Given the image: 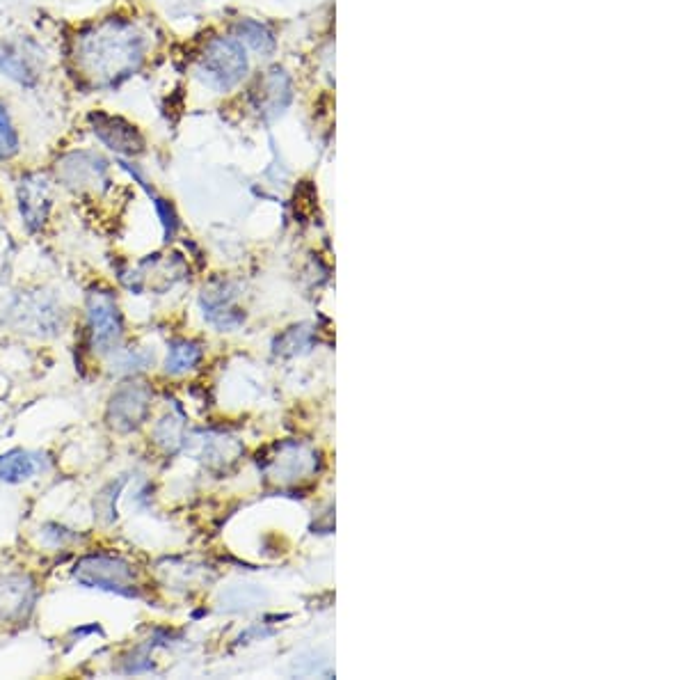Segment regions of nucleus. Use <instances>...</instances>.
<instances>
[{
	"mask_svg": "<svg viewBox=\"0 0 686 680\" xmlns=\"http://www.w3.org/2000/svg\"><path fill=\"white\" fill-rule=\"evenodd\" d=\"M85 124L97 142H101L108 152H113L122 161H131V158H138L147 152L145 133L129 117L94 108L87 113Z\"/></svg>",
	"mask_w": 686,
	"mask_h": 680,
	"instance_id": "obj_5",
	"label": "nucleus"
},
{
	"mask_svg": "<svg viewBox=\"0 0 686 680\" xmlns=\"http://www.w3.org/2000/svg\"><path fill=\"white\" fill-rule=\"evenodd\" d=\"M87 326L94 351L101 355L119 351L124 339V319L113 291L94 289L87 294Z\"/></svg>",
	"mask_w": 686,
	"mask_h": 680,
	"instance_id": "obj_6",
	"label": "nucleus"
},
{
	"mask_svg": "<svg viewBox=\"0 0 686 680\" xmlns=\"http://www.w3.org/2000/svg\"><path fill=\"white\" fill-rule=\"evenodd\" d=\"M53 184V177L44 172H28L19 179V213L30 234L42 232L49 223L53 211Z\"/></svg>",
	"mask_w": 686,
	"mask_h": 680,
	"instance_id": "obj_9",
	"label": "nucleus"
},
{
	"mask_svg": "<svg viewBox=\"0 0 686 680\" xmlns=\"http://www.w3.org/2000/svg\"><path fill=\"white\" fill-rule=\"evenodd\" d=\"M197 74L213 90H231L247 74L245 46L236 37L209 39L197 58Z\"/></svg>",
	"mask_w": 686,
	"mask_h": 680,
	"instance_id": "obj_4",
	"label": "nucleus"
},
{
	"mask_svg": "<svg viewBox=\"0 0 686 680\" xmlns=\"http://www.w3.org/2000/svg\"><path fill=\"white\" fill-rule=\"evenodd\" d=\"M49 71L51 55L35 35L12 33L0 37V76L7 81L35 90L44 83Z\"/></svg>",
	"mask_w": 686,
	"mask_h": 680,
	"instance_id": "obj_2",
	"label": "nucleus"
},
{
	"mask_svg": "<svg viewBox=\"0 0 686 680\" xmlns=\"http://www.w3.org/2000/svg\"><path fill=\"white\" fill-rule=\"evenodd\" d=\"M51 177L74 195H103L110 186V161L97 149H71L55 161Z\"/></svg>",
	"mask_w": 686,
	"mask_h": 680,
	"instance_id": "obj_3",
	"label": "nucleus"
},
{
	"mask_svg": "<svg viewBox=\"0 0 686 680\" xmlns=\"http://www.w3.org/2000/svg\"><path fill=\"white\" fill-rule=\"evenodd\" d=\"M12 314L19 328H26V332H35V335H55L62 328V310L53 298H21Z\"/></svg>",
	"mask_w": 686,
	"mask_h": 680,
	"instance_id": "obj_11",
	"label": "nucleus"
},
{
	"mask_svg": "<svg viewBox=\"0 0 686 680\" xmlns=\"http://www.w3.org/2000/svg\"><path fill=\"white\" fill-rule=\"evenodd\" d=\"M124 488V479H119L117 484H108L106 488L101 490V493L94 497V511H97V516L103 520V523H113L117 518V497H119V490Z\"/></svg>",
	"mask_w": 686,
	"mask_h": 680,
	"instance_id": "obj_15",
	"label": "nucleus"
},
{
	"mask_svg": "<svg viewBox=\"0 0 686 680\" xmlns=\"http://www.w3.org/2000/svg\"><path fill=\"white\" fill-rule=\"evenodd\" d=\"M74 577L78 584L87 589H101L119 596L133 598L135 591V573L129 561L115 555H87L76 564Z\"/></svg>",
	"mask_w": 686,
	"mask_h": 680,
	"instance_id": "obj_7",
	"label": "nucleus"
},
{
	"mask_svg": "<svg viewBox=\"0 0 686 680\" xmlns=\"http://www.w3.org/2000/svg\"><path fill=\"white\" fill-rule=\"evenodd\" d=\"M149 37L126 14H108L83 23L67 42V67L78 88L108 92L147 65Z\"/></svg>",
	"mask_w": 686,
	"mask_h": 680,
	"instance_id": "obj_1",
	"label": "nucleus"
},
{
	"mask_svg": "<svg viewBox=\"0 0 686 680\" xmlns=\"http://www.w3.org/2000/svg\"><path fill=\"white\" fill-rule=\"evenodd\" d=\"M21 152V133L14 113L5 99H0V163L12 161Z\"/></svg>",
	"mask_w": 686,
	"mask_h": 680,
	"instance_id": "obj_13",
	"label": "nucleus"
},
{
	"mask_svg": "<svg viewBox=\"0 0 686 680\" xmlns=\"http://www.w3.org/2000/svg\"><path fill=\"white\" fill-rule=\"evenodd\" d=\"M37 470H39L37 456L21 452V449L0 456V481H7V484H21V481H28Z\"/></svg>",
	"mask_w": 686,
	"mask_h": 680,
	"instance_id": "obj_12",
	"label": "nucleus"
},
{
	"mask_svg": "<svg viewBox=\"0 0 686 680\" xmlns=\"http://www.w3.org/2000/svg\"><path fill=\"white\" fill-rule=\"evenodd\" d=\"M37 603V587L30 575L0 577V619L21 623L26 621Z\"/></svg>",
	"mask_w": 686,
	"mask_h": 680,
	"instance_id": "obj_10",
	"label": "nucleus"
},
{
	"mask_svg": "<svg viewBox=\"0 0 686 680\" xmlns=\"http://www.w3.org/2000/svg\"><path fill=\"white\" fill-rule=\"evenodd\" d=\"M151 410V387L142 381H124L108 401L106 419L117 433H131L145 424Z\"/></svg>",
	"mask_w": 686,
	"mask_h": 680,
	"instance_id": "obj_8",
	"label": "nucleus"
},
{
	"mask_svg": "<svg viewBox=\"0 0 686 680\" xmlns=\"http://www.w3.org/2000/svg\"><path fill=\"white\" fill-rule=\"evenodd\" d=\"M197 360H199V349L195 344L174 342L172 349H170V355H167L165 369H167V374H181V371L193 367Z\"/></svg>",
	"mask_w": 686,
	"mask_h": 680,
	"instance_id": "obj_14",
	"label": "nucleus"
}]
</instances>
